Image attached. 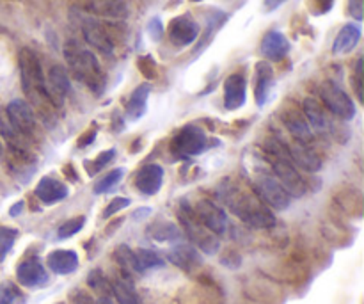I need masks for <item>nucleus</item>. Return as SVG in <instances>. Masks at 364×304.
<instances>
[{
	"label": "nucleus",
	"mask_w": 364,
	"mask_h": 304,
	"mask_svg": "<svg viewBox=\"0 0 364 304\" xmlns=\"http://www.w3.org/2000/svg\"><path fill=\"white\" fill-rule=\"evenodd\" d=\"M281 121L290 132L291 137L297 142H304V145H311L313 142V128L309 127L308 120H306L302 109L295 105H288L281 110Z\"/></svg>",
	"instance_id": "12"
},
{
	"label": "nucleus",
	"mask_w": 364,
	"mask_h": 304,
	"mask_svg": "<svg viewBox=\"0 0 364 304\" xmlns=\"http://www.w3.org/2000/svg\"><path fill=\"white\" fill-rule=\"evenodd\" d=\"M135 253V260H137L139 274H144L146 271L160 269V267L166 266V260L159 255V253L151 251V249H137Z\"/></svg>",
	"instance_id": "29"
},
{
	"label": "nucleus",
	"mask_w": 364,
	"mask_h": 304,
	"mask_svg": "<svg viewBox=\"0 0 364 304\" xmlns=\"http://www.w3.org/2000/svg\"><path fill=\"white\" fill-rule=\"evenodd\" d=\"M302 112H304L306 120H308L309 127L316 132H326L327 128V117L323 112V107L320 105L316 100L306 98L302 103Z\"/></svg>",
	"instance_id": "27"
},
{
	"label": "nucleus",
	"mask_w": 364,
	"mask_h": 304,
	"mask_svg": "<svg viewBox=\"0 0 364 304\" xmlns=\"http://www.w3.org/2000/svg\"><path fill=\"white\" fill-rule=\"evenodd\" d=\"M199 23L196 20H192L191 16H178L167 27V36H169V41L173 43L178 48H183V46L192 45L196 39L199 38Z\"/></svg>",
	"instance_id": "13"
},
{
	"label": "nucleus",
	"mask_w": 364,
	"mask_h": 304,
	"mask_svg": "<svg viewBox=\"0 0 364 304\" xmlns=\"http://www.w3.org/2000/svg\"><path fill=\"white\" fill-rule=\"evenodd\" d=\"M114 157H116V150H107V152L100 153V155L92 160L91 173H98V171H102L103 167L109 166V164L114 160Z\"/></svg>",
	"instance_id": "38"
},
{
	"label": "nucleus",
	"mask_w": 364,
	"mask_h": 304,
	"mask_svg": "<svg viewBox=\"0 0 364 304\" xmlns=\"http://www.w3.org/2000/svg\"><path fill=\"white\" fill-rule=\"evenodd\" d=\"M178 217H180L185 235L191 239L192 246H194L196 249H201L206 255L217 253V249H219V235L210 231L208 228L198 219V216L194 214V209H192L187 201H183L180 205Z\"/></svg>",
	"instance_id": "6"
},
{
	"label": "nucleus",
	"mask_w": 364,
	"mask_h": 304,
	"mask_svg": "<svg viewBox=\"0 0 364 304\" xmlns=\"http://www.w3.org/2000/svg\"><path fill=\"white\" fill-rule=\"evenodd\" d=\"M16 280L18 283L27 288H39L48 283V274L45 267L39 262L38 256H31L18 263L16 267Z\"/></svg>",
	"instance_id": "14"
},
{
	"label": "nucleus",
	"mask_w": 364,
	"mask_h": 304,
	"mask_svg": "<svg viewBox=\"0 0 364 304\" xmlns=\"http://www.w3.org/2000/svg\"><path fill=\"white\" fill-rule=\"evenodd\" d=\"M114 258H116V262L119 263L121 269L124 271V273H134V274H139V267H137V260H135V253L132 251L128 246H119V248L114 251Z\"/></svg>",
	"instance_id": "31"
},
{
	"label": "nucleus",
	"mask_w": 364,
	"mask_h": 304,
	"mask_svg": "<svg viewBox=\"0 0 364 304\" xmlns=\"http://www.w3.org/2000/svg\"><path fill=\"white\" fill-rule=\"evenodd\" d=\"M84 224H85V217L84 216H78V217H73V219H68L66 223H63L59 226V230H57V237H59L60 241L73 237V235H77L78 231L84 228Z\"/></svg>",
	"instance_id": "35"
},
{
	"label": "nucleus",
	"mask_w": 364,
	"mask_h": 304,
	"mask_svg": "<svg viewBox=\"0 0 364 304\" xmlns=\"http://www.w3.org/2000/svg\"><path fill=\"white\" fill-rule=\"evenodd\" d=\"M263 2H265L267 11H276V9H279L284 2H288V0H263Z\"/></svg>",
	"instance_id": "43"
},
{
	"label": "nucleus",
	"mask_w": 364,
	"mask_h": 304,
	"mask_svg": "<svg viewBox=\"0 0 364 304\" xmlns=\"http://www.w3.org/2000/svg\"><path fill=\"white\" fill-rule=\"evenodd\" d=\"M149 212H151V210H149V209H141V210H137V212L134 214V219H142V216H148Z\"/></svg>",
	"instance_id": "47"
},
{
	"label": "nucleus",
	"mask_w": 364,
	"mask_h": 304,
	"mask_svg": "<svg viewBox=\"0 0 364 304\" xmlns=\"http://www.w3.org/2000/svg\"><path fill=\"white\" fill-rule=\"evenodd\" d=\"M92 11L105 18H123L127 14L123 0H96L92 2Z\"/></svg>",
	"instance_id": "30"
},
{
	"label": "nucleus",
	"mask_w": 364,
	"mask_h": 304,
	"mask_svg": "<svg viewBox=\"0 0 364 304\" xmlns=\"http://www.w3.org/2000/svg\"><path fill=\"white\" fill-rule=\"evenodd\" d=\"M208 146V137L201 128L194 125H187L181 128L171 141V150L178 157H196L201 155Z\"/></svg>",
	"instance_id": "8"
},
{
	"label": "nucleus",
	"mask_w": 364,
	"mask_h": 304,
	"mask_svg": "<svg viewBox=\"0 0 364 304\" xmlns=\"http://www.w3.org/2000/svg\"><path fill=\"white\" fill-rule=\"evenodd\" d=\"M6 116L9 123L23 135L27 141H34L38 137V117L34 109L25 100H13L6 109Z\"/></svg>",
	"instance_id": "9"
},
{
	"label": "nucleus",
	"mask_w": 364,
	"mask_h": 304,
	"mask_svg": "<svg viewBox=\"0 0 364 304\" xmlns=\"http://www.w3.org/2000/svg\"><path fill=\"white\" fill-rule=\"evenodd\" d=\"M46 263L52 273L59 274V276H68L78 269V256L71 249H55L48 255Z\"/></svg>",
	"instance_id": "21"
},
{
	"label": "nucleus",
	"mask_w": 364,
	"mask_h": 304,
	"mask_svg": "<svg viewBox=\"0 0 364 304\" xmlns=\"http://www.w3.org/2000/svg\"><path fill=\"white\" fill-rule=\"evenodd\" d=\"M290 52V41L279 31L267 32L262 41V53L269 61H281Z\"/></svg>",
	"instance_id": "20"
},
{
	"label": "nucleus",
	"mask_w": 364,
	"mask_h": 304,
	"mask_svg": "<svg viewBox=\"0 0 364 304\" xmlns=\"http://www.w3.org/2000/svg\"><path fill=\"white\" fill-rule=\"evenodd\" d=\"M348 13L352 18L361 21L364 16V0H348Z\"/></svg>",
	"instance_id": "41"
},
{
	"label": "nucleus",
	"mask_w": 364,
	"mask_h": 304,
	"mask_svg": "<svg viewBox=\"0 0 364 304\" xmlns=\"http://www.w3.org/2000/svg\"><path fill=\"white\" fill-rule=\"evenodd\" d=\"M23 209H25V203H23V201H18L16 205L11 206L9 216H11V217H18V216H20L21 212H23Z\"/></svg>",
	"instance_id": "45"
},
{
	"label": "nucleus",
	"mask_w": 364,
	"mask_h": 304,
	"mask_svg": "<svg viewBox=\"0 0 364 304\" xmlns=\"http://www.w3.org/2000/svg\"><path fill=\"white\" fill-rule=\"evenodd\" d=\"M359 39H361V27H359L358 23L343 25L333 43V53L334 56H345V53H350L352 50L358 46Z\"/></svg>",
	"instance_id": "24"
},
{
	"label": "nucleus",
	"mask_w": 364,
	"mask_h": 304,
	"mask_svg": "<svg viewBox=\"0 0 364 304\" xmlns=\"http://www.w3.org/2000/svg\"><path fill=\"white\" fill-rule=\"evenodd\" d=\"M64 57L75 78L87 85L95 95H102L107 85V77L95 53L78 45L77 41H68L64 45Z\"/></svg>",
	"instance_id": "3"
},
{
	"label": "nucleus",
	"mask_w": 364,
	"mask_h": 304,
	"mask_svg": "<svg viewBox=\"0 0 364 304\" xmlns=\"http://www.w3.org/2000/svg\"><path fill=\"white\" fill-rule=\"evenodd\" d=\"M148 34L153 41H160L164 36V25L159 18H151L148 23Z\"/></svg>",
	"instance_id": "40"
},
{
	"label": "nucleus",
	"mask_w": 364,
	"mask_h": 304,
	"mask_svg": "<svg viewBox=\"0 0 364 304\" xmlns=\"http://www.w3.org/2000/svg\"><path fill=\"white\" fill-rule=\"evenodd\" d=\"M135 189L144 196H155L162 189L164 169L159 164H146L135 174Z\"/></svg>",
	"instance_id": "16"
},
{
	"label": "nucleus",
	"mask_w": 364,
	"mask_h": 304,
	"mask_svg": "<svg viewBox=\"0 0 364 304\" xmlns=\"http://www.w3.org/2000/svg\"><path fill=\"white\" fill-rule=\"evenodd\" d=\"M192 2H201V0H192Z\"/></svg>",
	"instance_id": "50"
},
{
	"label": "nucleus",
	"mask_w": 364,
	"mask_h": 304,
	"mask_svg": "<svg viewBox=\"0 0 364 304\" xmlns=\"http://www.w3.org/2000/svg\"><path fill=\"white\" fill-rule=\"evenodd\" d=\"M96 304H112V301H110V299L107 298V295H102V298H100L98 301H96Z\"/></svg>",
	"instance_id": "48"
},
{
	"label": "nucleus",
	"mask_w": 364,
	"mask_h": 304,
	"mask_svg": "<svg viewBox=\"0 0 364 304\" xmlns=\"http://www.w3.org/2000/svg\"><path fill=\"white\" fill-rule=\"evenodd\" d=\"M0 155H2V145H0Z\"/></svg>",
	"instance_id": "49"
},
{
	"label": "nucleus",
	"mask_w": 364,
	"mask_h": 304,
	"mask_svg": "<svg viewBox=\"0 0 364 304\" xmlns=\"http://www.w3.org/2000/svg\"><path fill=\"white\" fill-rule=\"evenodd\" d=\"M247 100V82L242 73H233L224 82V107L228 110H237Z\"/></svg>",
	"instance_id": "17"
},
{
	"label": "nucleus",
	"mask_w": 364,
	"mask_h": 304,
	"mask_svg": "<svg viewBox=\"0 0 364 304\" xmlns=\"http://www.w3.org/2000/svg\"><path fill=\"white\" fill-rule=\"evenodd\" d=\"M274 89V70L269 63H259L256 66V85L255 98L258 107H265L272 96Z\"/></svg>",
	"instance_id": "18"
},
{
	"label": "nucleus",
	"mask_w": 364,
	"mask_h": 304,
	"mask_svg": "<svg viewBox=\"0 0 364 304\" xmlns=\"http://www.w3.org/2000/svg\"><path fill=\"white\" fill-rule=\"evenodd\" d=\"M149 93H151V85L149 84H141L134 89V93H132L127 103L128 120L137 121L144 116L146 109H148Z\"/></svg>",
	"instance_id": "25"
},
{
	"label": "nucleus",
	"mask_w": 364,
	"mask_h": 304,
	"mask_svg": "<svg viewBox=\"0 0 364 304\" xmlns=\"http://www.w3.org/2000/svg\"><path fill=\"white\" fill-rule=\"evenodd\" d=\"M95 139H96V132H89L84 139H78V146H80V148H85V146L91 145Z\"/></svg>",
	"instance_id": "44"
},
{
	"label": "nucleus",
	"mask_w": 364,
	"mask_h": 304,
	"mask_svg": "<svg viewBox=\"0 0 364 304\" xmlns=\"http://www.w3.org/2000/svg\"><path fill=\"white\" fill-rule=\"evenodd\" d=\"M36 196L45 205H53V203L63 201V199L68 198V187L60 184L59 180H55V178L43 177L38 182V187H36Z\"/></svg>",
	"instance_id": "22"
},
{
	"label": "nucleus",
	"mask_w": 364,
	"mask_h": 304,
	"mask_svg": "<svg viewBox=\"0 0 364 304\" xmlns=\"http://www.w3.org/2000/svg\"><path fill=\"white\" fill-rule=\"evenodd\" d=\"M0 304H25V295L13 281L0 285Z\"/></svg>",
	"instance_id": "32"
},
{
	"label": "nucleus",
	"mask_w": 364,
	"mask_h": 304,
	"mask_svg": "<svg viewBox=\"0 0 364 304\" xmlns=\"http://www.w3.org/2000/svg\"><path fill=\"white\" fill-rule=\"evenodd\" d=\"M316 4H318V6H320L322 13H326V11H329L331 7H333L334 0H316Z\"/></svg>",
	"instance_id": "46"
},
{
	"label": "nucleus",
	"mask_w": 364,
	"mask_h": 304,
	"mask_svg": "<svg viewBox=\"0 0 364 304\" xmlns=\"http://www.w3.org/2000/svg\"><path fill=\"white\" fill-rule=\"evenodd\" d=\"M110 292L119 304H141V298L135 292L134 285L128 278H116L110 283Z\"/></svg>",
	"instance_id": "28"
},
{
	"label": "nucleus",
	"mask_w": 364,
	"mask_h": 304,
	"mask_svg": "<svg viewBox=\"0 0 364 304\" xmlns=\"http://www.w3.org/2000/svg\"><path fill=\"white\" fill-rule=\"evenodd\" d=\"M252 171V192L265 203L267 206L276 210H287L290 206L291 198L283 185L276 180L270 167L267 169L265 162L259 164V167H255Z\"/></svg>",
	"instance_id": "5"
},
{
	"label": "nucleus",
	"mask_w": 364,
	"mask_h": 304,
	"mask_svg": "<svg viewBox=\"0 0 364 304\" xmlns=\"http://www.w3.org/2000/svg\"><path fill=\"white\" fill-rule=\"evenodd\" d=\"M18 66H20L21 89L28 100V105L34 107L41 116L53 112L55 105L52 103L46 89V78L43 75L39 57L31 48H21L18 52Z\"/></svg>",
	"instance_id": "2"
},
{
	"label": "nucleus",
	"mask_w": 364,
	"mask_h": 304,
	"mask_svg": "<svg viewBox=\"0 0 364 304\" xmlns=\"http://www.w3.org/2000/svg\"><path fill=\"white\" fill-rule=\"evenodd\" d=\"M355 91H358L359 100H363V59H359L355 66Z\"/></svg>",
	"instance_id": "42"
},
{
	"label": "nucleus",
	"mask_w": 364,
	"mask_h": 304,
	"mask_svg": "<svg viewBox=\"0 0 364 304\" xmlns=\"http://www.w3.org/2000/svg\"><path fill=\"white\" fill-rule=\"evenodd\" d=\"M320 98H322L323 105L331 110L336 117L345 121H350L355 117V103L352 102L350 96L347 95L341 85H338L336 82L327 80L320 85Z\"/></svg>",
	"instance_id": "7"
},
{
	"label": "nucleus",
	"mask_w": 364,
	"mask_h": 304,
	"mask_svg": "<svg viewBox=\"0 0 364 304\" xmlns=\"http://www.w3.org/2000/svg\"><path fill=\"white\" fill-rule=\"evenodd\" d=\"M89 287L95 288V290L102 292V294H109L110 292V283L105 280V276L102 274V271H92L87 278Z\"/></svg>",
	"instance_id": "36"
},
{
	"label": "nucleus",
	"mask_w": 364,
	"mask_h": 304,
	"mask_svg": "<svg viewBox=\"0 0 364 304\" xmlns=\"http://www.w3.org/2000/svg\"><path fill=\"white\" fill-rule=\"evenodd\" d=\"M130 199L128 198H114L112 201L109 203V206H107L105 210H103V217H105V219H109V217H112L114 214H117L119 212V210H123V209H127L128 205H130Z\"/></svg>",
	"instance_id": "39"
},
{
	"label": "nucleus",
	"mask_w": 364,
	"mask_h": 304,
	"mask_svg": "<svg viewBox=\"0 0 364 304\" xmlns=\"http://www.w3.org/2000/svg\"><path fill=\"white\" fill-rule=\"evenodd\" d=\"M78 25H80L82 36H84L87 45H91L92 48L105 53V56H112L116 46H114L109 31L98 18L89 16V14H78Z\"/></svg>",
	"instance_id": "10"
},
{
	"label": "nucleus",
	"mask_w": 364,
	"mask_h": 304,
	"mask_svg": "<svg viewBox=\"0 0 364 304\" xmlns=\"http://www.w3.org/2000/svg\"><path fill=\"white\" fill-rule=\"evenodd\" d=\"M167 258L183 271H194L201 266V256L198 249L191 244H176L173 249H169Z\"/></svg>",
	"instance_id": "23"
},
{
	"label": "nucleus",
	"mask_w": 364,
	"mask_h": 304,
	"mask_svg": "<svg viewBox=\"0 0 364 304\" xmlns=\"http://www.w3.org/2000/svg\"><path fill=\"white\" fill-rule=\"evenodd\" d=\"M148 237L156 242H180L181 230L169 221H156L148 228Z\"/></svg>",
	"instance_id": "26"
},
{
	"label": "nucleus",
	"mask_w": 364,
	"mask_h": 304,
	"mask_svg": "<svg viewBox=\"0 0 364 304\" xmlns=\"http://www.w3.org/2000/svg\"><path fill=\"white\" fill-rule=\"evenodd\" d=\"M123 174H124L123 167H117V169L109 171V173H107L105 177H103L102 180H100L98 184L95 185V189H92V192H95V194H105V192L112 191V189L116 187V185L121 182V178H123Z\"/></svg>",
	"instance_id": "33"
},
{
	"label": "nucleus",
	"mask_w": 364,
	"mask_h": 304,
	"mask_svg": "<svg viewBox=\"0 0 364 304\" xmlns=\"http://www.w3.org/2000/svg\"><path fill=\"white\" fill-rule=\"evenodd\" d=\"M217 194H219L220 201L249 226L267 230V228H272L276 224V217L270 212L269 206L255 192H245L231 178L220 182Z\"/></svg>",
	"instance_id": "1"
},
{
	"label": "nucleus",
	"mask_w": 364,
	"mask_h": 304,
	"mask_svg": "<svg viewBox=\"0 0 364 304\" xmlns=\"http://www.w3.org/2000/svg\"><path fill=\"white\" fill-rule=\"evenodd\" d=\"M46 78V89H48V95L52 103L57 107L63 105L64 98L71 93V84L70 77H68V71L64 70V66L55 64L48 70V77Z\"/></svg>",
	"instance_id": "15"
},
{
	"label": "nucleus",
	"mask_w": 364,
	"mask_h": 304,
	"mask_svg": "<svg viewBox=\"0 0 364 304\" xmlns=\"http://www.w3.org/2000/svg\"><path fill=\"white\" fill-rule=\"evenodd\" d=\"M194 214L198 216V219L208 228L210 231H213L215 235H224L228 230V216L224 212L223 206L217 205L215 201H210V199H199L196 203Z\"/></svg>",
	"instance_id": "11"
},
{
	"label": "nucleus",
	"mask_w": 364,
	"mask_h": 304,
	"mask_svg": "<svg viewBox=\"0 0 364 304\" xmlns=\"http://www.w3.org/2000/svg\"><path fill=\"white\" fill-rule=\"evenodd\" d=\"M288 155H290L291 162L301 166L302 169L309 171V173H316L322 167V159L315 153V150L309 145H304V142H297L290 146L288 150Z\"/></svg>",
	"instance_id": "19"
},
{
	"label": "nucleus",
	"mask_w": 364,
	"mask_h": 304,
	"mask_svg": "<svg viewBox=\"0 0 364 304\" xmlns=\"http://www.w3.org/2000/svg\"><path fill=\"white\" fill-rule=\"evenodd\" d=\"M16 239H18V231L14 230V228L0 226V263H2L4 260H6V256L11 253Z\"/></svg>",
	"instance_id": "34"
},
{
	"label": "nucleus",
	"mask_w": 364,
	"mask_h": 304,
	"mask_svg": "<svg viewBox=\"0 0 364 304\" xmlns=\"http://www.w3.org/2000/svg\"><path fill=\"white\" fill-rule=\"evenodd\" d=\"M137 66L146 78H156V75H159V68H156L155 59L151 56H142L137 61Z\"/></svg>",
	"instance_id": "37"
},
{
	"label": "nucleus",
	"mask_w": 364,
	"mask_h": 304,
	"mask_svg": "<svg viewBox=\"0 0 364 304\" xmlns=\"http://www.w3.org/2000/svg\"><path fill=\"white\" fill-rule=\"evenodd\" d=\"M270 153H272V159H270L269 167L274 177H276V180L283 185V189L290 194V198H301V196H304L306 189H308L306 187V182L299 174V171L295 169V164L291 162L287 150L281 145H277V142H274L270 146Z\"/></svg>",
	"instance_id": "4"
}]
</instances>
